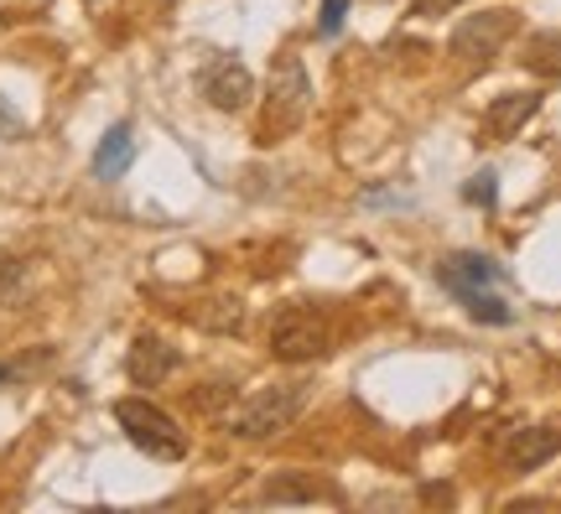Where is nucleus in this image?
I'll use <instances>...</instances> for the list:
<instances>
[{
  "instance_id": "2eb2a0df",
  "label": "nucleus",
  "mask_w": 561,
  "mask_h": 514,
  "mask_svg": "<svg viewBox=\"0 0 561 514\" xmlns=\"http://www.w3.org/2000/svg\"><path fill=\"white\" fill-rule=\"evenodd\" d=\"M525 68L530 73H541V79H561V37H536L530 47H525Z\"/></svg>"
},
{
  "instance_id": "f03ea898",
  "label": "nucleus",
  "mask_w": 561,
  "mask_h": 514,
  "mask_svg": "<svg viewBox=\"0 0 561 514\" xmlns=\"http://www.w3.org/2000/svg\"><path fill=\"white\" fill-rule=\"evenodd\" d=\"M301 411V385H265L255 396H244L234 411H229V432L244 436V442H265V436L286 432Z\"/></svg>"
},
{
  "instance_id": "9d476101",
  "label": "nucleus",
  "mask_w": 561,
  "mask_h": 514,
  "mask_svg": "<svg viewBox=\"0 0 561 514\" xmlns=\"http://www.w3.org/2000/svg\"><path fill=\"white\" fill-rule=\"evenodd\" d=\"M130 161H136V130H130V119H121V125H110L104 140L94 146V178L121 182L125 172H130Z\"/></svg>"
},
{
  "instance_id": "6e6552de",
  "label": "nucleus",
  "mask_w": 561,
  "mask_h": 514,
  "mask_svg": "<svg viewBox=\"0 0 561 514\" xmlns=\"http://www.w3.org/2000/svg\"><path fill=\"white\" fill-rule=\"evenodd\" d=\"M172 369H178V349L157 333H140L136 343H130V354H125V375H130V385H140V390H157Z\"/></svg>"
},
{
  "instance_id": "6ab92c4d",
  "label": "nucleus",
  "mask_w": 561,
  "mask_h": 514,
  "mask_svg": "<svg viewBox=\"0 0 561 514\" xmlns=\"http://www.w3.org/2000/svg\"><path fill=\"white\" fill-rule=\"evenodd\" d=\"M16 281H21V265H16V260H0V301L16 292Z\"/></svg>"
},
{
  "instance_id": "a211bd4d",
  "label": "nucleus",
  "mask_w": 561,
  "mask_h": 514,
  "mask_svg": "<svg viewBox=\"0 0 561 514\" xmlns=\"http://www.w3.org/2000/svg\"><path fill=\"white\" fill-rule=\"evenodd\" d=\"M458 0H411V16L416 21H437V16H453Z\"/></svg>"
},
{
  "instance_id": "f257e3e1",
  "label": "nucleus",
  "mask_w": 561,
  "mask_h": 514,
  "mask_svg": "<svg viewBox=\"0 0 561 514\" xmlns=\"http://www.w3.org/2000/svg\"><path fill=\"white\" fill-rule=\"evenodd\" d=\"M115 421H121V432L130 436L136 453L157 457V462H178V457H187V432H182L161 406H151V400H140V396L115 400Z\"/></svg>"
},
{
  "instance_id": "4be33fe9",
  "label": "nucleus",
  "mask_w": 561,
  "mask_h": 514,
  "mask_svg": "<svg viewBox=\"0 0 561 514\" xmlns=\"http://www.w3.org/2000/svg\"><path fill=\"white\" fill-rule=\"evenodd\" d=\"M5 379H16V369H11V364H0V385H5Z\"/></svg>"
},
{
  "instance_id": "f3484780",
  "label": "nucleus",
  "mask_w": 561,
  "mask_h": 514,
  "mask_svg": "<svg viewBox=\"0 0 561 514\" xmlns=\"http://www.w3.org/2000/svg\"><path fill=\"white\" fill-rule=\"evenodd\" d=\"M343 16H348V0H322V21H318V37H339Z\"/></svg>"
},
{
  "instance_id": "7ed1b4c3",
  "label": "nucleus",
  "mask_w": 561,
  "mask_h": 514,
  "mask_svg": "<svg viewBox=\"0 0 561 514\" xmlns=\"http://www.w3.org/2000/svg\"><path fill=\"white\" fill-rule=\"evenodd\" d=\"M515 26H520V16L510 11V5H500V11H479V16H462L458 32H453V58L458 62H489L500 58V47L510 37H515Z\"/></svg>"
},
{
  "instance_id": "4468645a",
  "label": "nucleus",
  "mask_w": 561,
  "mask_h": 514,
  "mask_svg": "<svg viewBox=\"0 0 561 514\" xmlns=\"http://www.w3.org/2000/svg\"><path fill=\"white\" fill-rule=\"evenodd\" d=\"M458 301L468 307L473 322H489V328H510V322H515V307H510L500 292H462Z\"/></svg>"
},
{
  "instance_id": "f8f14e48",
  "label": "nucleus",
  "mask_w": 561,
  "mask_h": 514,
  "mask_svg": "<svg viewBox=\"0 0 561 514\" xmlns=\"http://www.w3.org/2000/svg\"><path fill=\"white\" fill-rule=\"evenodd\" d=\"M318 499H333V504H339V489L318 483L312 473H276L265 483V504H318Z\"/></svg>"
},
{
  "instance_id": "20e7f679",
  "label": "nucleus",
  "mask_w": 561,
  "mask_h": 514,
  "mask_svg": "<svg viewBox=\"0 0 561 514\" xmlns=\"http://www.w3.org/2000/svg\"><path fill=\"white\" fill-rule=\"evenodd\" d=\"M328 322H322L318 312H280L276 328H271V354L280 358V364H312V358L328 354Z\"/></svg>"
},
{
  "instance_id": "1a4fd4ad",
  "label": "nucleus",
  "mask_w": 561,
  "mask_h": 514,
  "mask_svg": "<svg viewBox=\"0 0 561 514\" xmlns=\"http://www.w3.org/2000/svg\"><path fill=\"white\" fill-rule=\"evenodd\" d=\"M561 453V432L557 426H520V432H510L504 442V462L515 468V473H536L541 462Z\"/></svg>"
},
{
  "instance_id": "39448f33",
  "label": "nucleus",
  "mask_w": 561,
  "mask_h": 514,
  "mask_svg": "<svg viewBox=\"0 0 561 514\" xmlns=\"http://www.w3.org/2000/svg\"><path fill=\"white\" fill-rule=\"evenodd\" d=\"M437 281H442V292H453V297H462V292H504V286H510L500 260L479 255V250H453V255H442Z\"/></svg>"
},
{
  "instance_id": "aec40b11",
  "label": "nucleus",
  "mask_w": 561,
  "mask_h": 514,
  "mask_svg": "<svg viewBox=\"0 0 561 514\" xmlns=\"http://www.w3.org/2000/svg\"><path fill=\"white\" fill-rule=\"evenodd\" d=\"M421 499H426V504H453V489H447V483H426Z\"/></svg>"
},
{
  "instance_id": "412c9836",
  "label": "nucleus",
  "mask_w": 561,
  "mask_h": 514,
  "mask_svg": "<svg viewBox=\"0 0 561 514\" xmlns=\"http://www.w3.org/2000/svg\"><path fill=\"white\" fill-rule=\"evenodd\" d=\"M0 125H11V130H21V119L11 115V110H5V100H0Z\"/></svg>"
},
{
  "instance_id": "423d86ee",
  "label": "nucleus",
  "mask_w": 561,
  "mask_h": 514,
  "mask_svg": "<svg viewBox=\"0 0 561 514\" xmlns=\"http://www.w3.org/2000/svg\"><path fill=\"white\" fill-rule=\"evenodd\" d=\"M307 100H312V89H307V68H301V58L280 53L276 68H271V125H276V130L301 125Z\"/></svg>"
},
{
  "instance_id": "dca6fc26",
  "label": "nucleus",
  "mask_w": 561,
  "mask_h": 514,
  "mask_svg": "<svg viewBox=\"0 0 561 514\" xmlns=\"http://www.w3.org/2000/svg\"><path fill=\"white\" fill-rule=\"evenodd\" d=\"M462 203H473V208H494V203H500V178H494V172L468 178V187H462Z\"/></svg>"
},
{
  "instance_id": "ddd939ff",
  "label": "nucleus",
  "mask_w": 561,
  "mask_h": 514,
  "mask_svg": "<svg viewBox=\"0 0 561 514\" xmlns=\"http://www.w3.org/2000/svg\"><path fill=\"white\" fill-rule=\"evenodd\" d=\"M193 322H198V328H208V333H240V328H244V301L240 297L203 301V307H193Z\"/></svg>"
},
{
  "instance_id": "0eeeda50",
  "label": "nucleus",
  "mask_w": 561,
  "mask_h": 514,
  "mask_svg": "<svg viewBox=\"0 0 561 514\" xmlns=\"http://www.w3.org/2000/svg\"><path fill=\"white\" fill-rule=\"evenodd\" d=\"M198 89H203V100L214 104V110H224V115H240L244 104L255 100V79H250V68L234 62V58L208 62V68H203V79H198Z\"/></svg>"
},
{
  "instance_id": "9b49d317",
  "label": "nucleus",
  "mask_w": 561,
  "mask_h": 514,
  "mask_svg": "<svg viewBox=\"0 0 561 514\" xmlns=\"http://www.w3.org/2000/svg\"><path fill=\"white\" fill-rule=\"evenodd\" d=\"M536 110H541V94H530V89L525 94H500V100L489 104V115H483V130L494 140H510Z\"/></svg>"
}]
</instances>
